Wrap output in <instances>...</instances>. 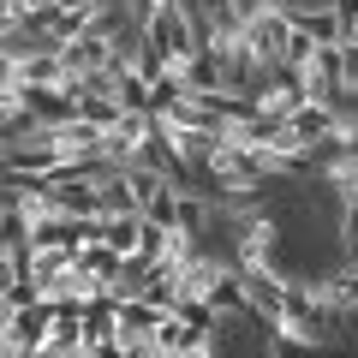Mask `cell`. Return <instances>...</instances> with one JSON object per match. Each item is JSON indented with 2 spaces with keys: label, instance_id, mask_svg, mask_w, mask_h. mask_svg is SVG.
Returning <instances> with one entry per match:
<instances>
[{
  "label": "cell",
  "instance_id": "cell-1",
  "mask_svg": "<svg viewBox=\"0 0 358 358\" xmlns=\"http://www.w3.org/2000/svg\"><path fill=\"white\" fill-rule=\"evenodd\" d=\"M305 90V102H341V84H334V48H310L299 66H287Z\"/></svg>",
  "mask_w": 358,
  "mask_h": 358
},
{
  "label": "cell",
  "instance_id": "cell-2",
  "mask_svg": "<svg viewBox=\"0 0 358 358\" xmlns=\"http://www.w3.org/2000/svg\"><path fill=\"white\" fill-rule=\"evenodd\" d=\"M329 114H334V102H299L293 114H287V138L317 150V143L329 138Z\"/></svg>",
  "mask_w": 358,
  "mask_h": 358
},
{
  "label": "cell",
  "instance_id": "cell-3",
  "mask_svg": "<svg viewBox=\"0 0 358 358\" xmlns=\"http://www.w3.org/2000/svg\"><path fill=\"white\" fill-rule=\"evenodd\" d=\"M293 30H305L317 48H341L346 42V30H341V18L329 13V6H305V13H293Z\"/></svg>",
  "mask_w": 358,
  "mask_h": 358
},
{
  "label": "cell",
  "instance_id": "cell-4",
  "mask_svg": "<svg viewBox=\"0 0 358 358\" xmlns=\"http://www.w3.org/2000/svg\"><path fill=\"white\" fill-rule=\"evenodd\" d=\"M329 13L341 18V30H346V36L358 30V0H329Z\"/></svg>",
  "mask_w": 358,
  "mask_h": 358
}]
</instances>
